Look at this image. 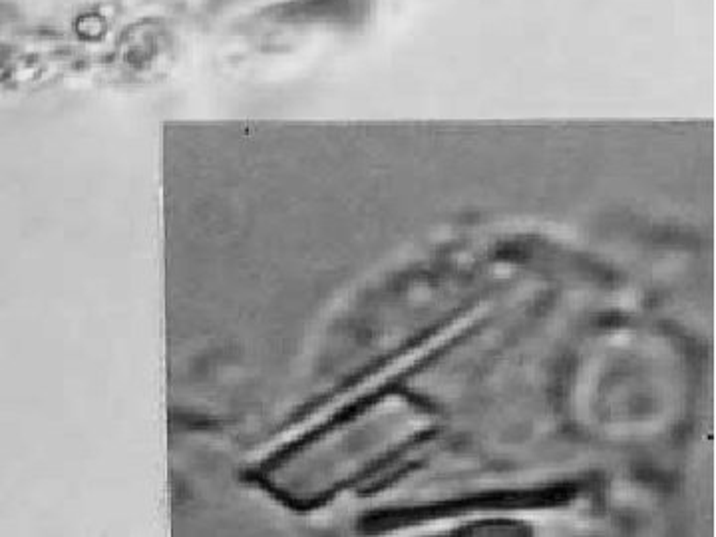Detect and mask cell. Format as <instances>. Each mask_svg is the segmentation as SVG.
Returning a JSON list of instances; mask_svg holds the SVG:
<instances>
[{
    "mask_svg": "<svg viewBox=\"0 0 716 537\" xmlns=\"http://www.w3.org/2000/svg\"><path fill=\"white\" fill-rule=\"evenodd\" d=\"M571 496V490H563V488H553L541 494H496L490 498H474V500H464L460 504H444L438 508H416V510H408L404 514H392L386 520H392V524H404V522H412V520H422V518H436L440 516L444 510L448 508H460L456 512H470L474 508H520V506H553L559 502H565Z\"/></svg>",
    "mask_w": 716,
    "mask_h": 537,
    "instance_id": "1",
    "label": "cell"
}]
</instances>
